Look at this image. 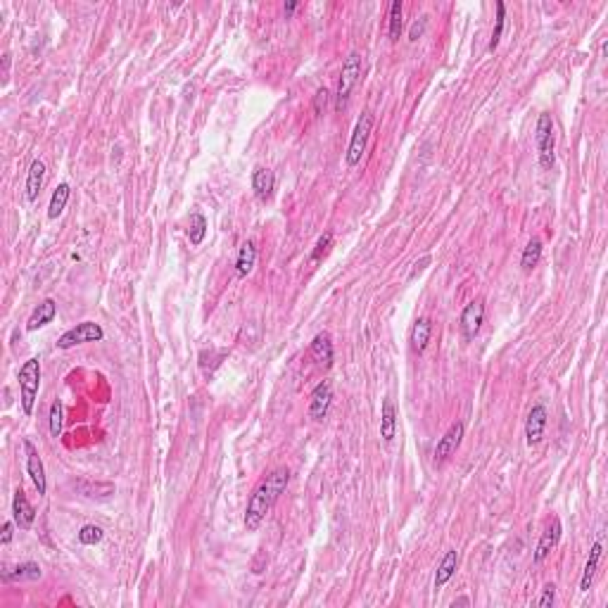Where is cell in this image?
Here are the masks:
<instances>
[{
	"instance_id": "cell-18",
	"label": "cell",
	"mask_w": 608,
	"mask_h": 608,
	"mask_svg": "<svg viewBox=\"0 0 608 608\" xmlns=\"http://www.w3.org/2000/svg\"><path fill=\"white\" fill-rule=\"evenodd\" d=\"M397 435V409L392 400H383V411H380V438L390 444Z\"/></svg>"
},
{
	"instance_id": "cell-33",
	"label": "cell",
	"mask_w": 608,
	"mask_h": 608,
	"mask_svg": "<svg viewBox=\"0 0 608 608\" xmlns=\"http://www.w3.org/2000/svg\"><path fill=\"white\" fill-rule=\"evenodd\" d=\"M426 29H428V17H426V14H423V17H418V19L411 24V29H409V41L416 43L423 34H426Z\"/></svg>"
},
{
	"instance_id": "cell-22",
	"label": "cell",
	"mask_w": 608,
	"mask_h": 608,
	"mask_svg": "<svg viewBox=\"0 0 608 608\" xmlns=\"http://www.w3.org/2000/svg\"><path fill=\"white\" fill-rule=\"evenodd\" d=\"M257 264V245L252 243V240H247V243L240 245V252H238V262H235V271H238V276L243 278L247 276V273L255 268Z\"/></svg>"
},
{
	"instance_id": "cell-20",
	"label": "cell",
	"mask_w": 608,
	"mask_h": 608,
	"mask_svg": "<svg viewBox=\"0 0 608 608\" xmlns=\"http://www.w3.org/2000/svg\"><path fill=\"white\" fill-rule=\"evenodd\" d=\"M601 551H604L601 542H594V547L589 549V558H587V563H585L582 580H580V589H582V591H589L591 582H594L596 568H599V561H601Z\"/></svg>"
},
{
	"instance_id": "cell-2",
	"label": "cell",
	"mask_w": 608,
	"mask_h": 608,
	"mask_svg": "<svg viewBox=\"0 0 608 608\" xmlns=\"http://www.w3.org/2000/svg\"><path fill=\"white\" fill-rule=\"evenodd\" d=\"M362 69H364V57L359 52H349L342 62L340 81H337L335 90V110L342 112L347 107V100L352 95V90L357 88V84L362 81Z\"/></svg>"
},
{
	"instance_id": "cell-8",
	"label": "cell",
	"mask_w": 608,
	"mask_h": 608,
	"mask_svg": "<svg viewBox=\"0 0 608 608\" xmlns=\"http://www.w3.org/2000/svg\"><path fill=\"white\" fill-rule=\"evenodd\" d=\"M482 321H485V304H482V300H475V302L466 304V309L461 311V321H459L466 342H471L473 337L480 333Z\"/></svg>"
},
{
	"instance_id": "cell-28",
	"label": "cell",
	"mask_w": 608,
	"mask_h": 608,
	"mask_svg": "<svg viewBox=\"0 0 608 608\" xmlns=\"http://www.w3.org/2000/svg\"><path fill=\"white\" fill-rule=\"evenodd\" d=\"M387 19H390V41H400L402 26H404V17H402V0H395V3L390 5V14H387Z\"/></svg>"
},
{
	"instance_id": "cell-30",
	"label": "cell",
	"mask_w": 608,
	"mask_h": 608,
	"mask_svg": "<svg viewBox=\"0 0 608 608\" xmlns=\"http://www.w3.org/2000/svg\"><path fill=\"white\" fill-rule=\"evenodd\" d=\"M102 537H105V532H102V527L98 525H84L81 530H79V542L86 547L98 545V542H102Z\"/></svg>"
},
{
	"instance_id": "cell-23",
	"label": "cell",
	"mask_w": 608,
	"mask_h": 608,
	"mask_svg": "<svg viewBox=\"0 0 608 608\" xmlns=\"http://www.w3.org/2000/svg\"><path fill=\"white\" fill-rule=\"evenodd\" d=\"M43 570L39 563H19L14 570H5L3 573V582H14V580H41Z\"/></svg>"
},
{
	"instance_id": "cell-13",
	"label": "cell",
	"mask_w": 608,
	"mask_h": 608,
	"mask_svg": "<svg viewBox=\"0 0 608 608\" xmlns=\"http://www.w3.org/2000/svg\"><path fill=\"white\" fill-rule=\"evenodd\" d=\"M12 516H14V523H17L21 530H29L36 520V509L31 507V502L26 499L24 489H17L12 497Z\"/></svg>"
},
{
	"instance_id": "cell-11",
	"label": "cell",
	"mask_w": 608,
	"mask_h": 608,
	"mask_svg": "<svg viewBox=\"0 0 608 608\" xmlns=\"http://www.w3.org/2000/svg\"><path fill=\"white\" fill-rule=\"evenodd\" d=\"M331 402H333L331 380H321L309 397V416L314 418V421H324L328 416V409H331Z\"/></svg>"
},
{
	"instance_id": "cell-7",
	"label": "cell",
	"mask_w": 608,
	"mask_h": 608,
	"mask_svg": "<svg viewBox=\"0 0 608 608\" xmlns=\"http://www.w3.org/2000/svg\"><path fill=\"white\" fill-rule=\"evenodd\" d=\"M464 433H466L464 423H461V421L451 423L449 430H447L442 438L438 440V444H435L433 456H435V461H438V464H444L449 456L456 454V449L461 447V440H464Z\"/></svg>"
},
{
	"instance_id": "cell-31",
	"label": "cell",
	"mask_w": 608,
	"mask_h": 608,
	"mask_svg": "<svg viewBox=\"0 0 608 608\" xmlns=\"http://www.w3.org/2000/svg\"><path fill=\"white\" fill-rule=\"evenodd\" d=\"M331 245H333V233L328 231V233H324L319 240H316V247H314V252H311V262H319L321 257L328 252V247H331Z\"/></svg>"
},
{
	"instance_id": "cell-9",
	"label": "cell",
	"mask_w": 608,
	"mask_h": 608,
	"mask_svg": "<svg viewBox=\"0 0 608 608\" xmlns=\"http://www.w3.org/2000/svg\"><path fill=\"white\" fill-rule=\"evenodd\" d=\"M24 449H26V473H29L31 482L36 485V489H39V494L43 497V494L48 492V480H46V466H43V459L39 454V449L34 447V442H29V440H24Z\"/></svg>"
},
{
	"instance_id": "cell-1",
	"label": "cell",
	"mask_w": 608,
	"mask_h": 608,
	"mask_svg": "<svg viewBox=\"0 0 608 608\" xmlns=\"http://www.w3.org/2000/svg\"><path fill=\"white\" fill-rule=\"evenodd\" d=\"M290 482V471L288 468H276L271 471L266 478L257 485V489L252 492L250 502H247V511H245V527L247 530H257L264 518L271 513V509L276 507L278 497L285 492Z\"/></svg>"
},
{
	"instance_id": "cell-14",
	"label": "cell",
	"mask_w": 608,
	"mask_h": 608,
	"mask_svg": "<svg viewBox=\"0 0 608 608\" xmlns=\"http://www.w3.org/2000/svg\"><path fill=\"white\" fill-rule=\"evenodd\" d=\"M273 186H276L273 171L266 169V166H255V171H252V190H255L257 200L266 202L273 193Z\"/></svg>"
},
{
	"instance_id": "cell-38",
	"label": "cell",
	"mask_w": 608,
	"mask_h": 608,
	"mask_svg": "<svg viewBox=\"0 0 608 608\" xmlns=\"http://www.w3.org/2000/svg\"><path fill=\"white\" fill-rule=\"evenodd\" d=\"M451 606H454V608H456V606H468V599H466V596H461V599H456Z\"/></svg>"
},
{
	"instance_id": "cell-3",
	"label": "cell",
	"mask_w": 608,
	"mask_h": 608,
	"mask_svg": "<svg viewBox=\"0 0 608 608\" xmlns=\"http://www.w3.org/2000/svg\"><path fill=\"white\" fill-rule=\"evenodd\" d=\"M19 392H21V409H24L26 416L34 413L36 406V397H39V387H41V362L39 359H29L24 362V366L19 369Z\"/></svg>"
},
{
	"instance_id": "cell-35",
	"label": "cell",
	"mask_w": 608,
	"mask_h": 608,
	"mask_svg": "<svg viewBox=\"0 0 608 608\" xmlns=\"http://www.w3.org/2000/svg\"><path fill=\"white\" fill-rule=\"evenodd\" d=\"M430 262H433V257H430V255H423L418 262H413V268H411V271H409V281H413V278H416L418 273H421Z\"/></svg>"
},
{
	"instance_id": "cell-36",
	"label": "cell",
	"mask_w": 608,
	"mask_h": 608,
	"mask_svg": "<svg viewBox=\"0 0 608 608\" xmlns=\"http://www.w3.org/2000/svg\"><path fill=\"white\" fill-rule=\"evenodd\" d=\"M14 523L12 520H8V523L3 525V535H0V545H10L12 542V535H14Z\"/></svg>"
},
{
	"instance_id": "cell-5",
	"label": "cell",
	"mask_w": 608,
	"mask_h": 608,
	"mask_svg": "<svg viewBox=\"0 0 608 608\" xmlns=\"http://www.w3.org/2000/svg\"><path fill=\"white\" fill-rule=\"evenodd\" d=\"M373 124H375V117L371 115L369 110L362 112V117H359L357 124H354L352 141H349V148H347V155H345V162H347L349 169H354V166L362 162V157L366 153V145H369V138H371V131H373Z\"/></svg>"
},
{
	"instance_id": "cell-27",
	"label": "cell",
	"mask_w": 608,
	"mask_h": 608,
	"mask_svg": "<svg viewBox=\"0 0 608 608\" xmlns=\"http://www.w3.org/2000/svg\"><path fill=\"white\" fill-rule=\"evenodd\" d=\"M204 235H207V219H204V214L195 212L190 217V228H188V238H190V245H202Z\"/></svg>"
},
{
	"instance_id": "cell-12",
	"label": "cell",
	"mask_w": 608,
	"mask_h": 608,
	"mask_svg": "<svg viewBox=\"0 0 608 608\" xmlns=\"http://www.w3.org/2000/svg\"><path fill=\"white\" fill-rule=\"evenodd\" d=\"M561 532H563L561 520H558V518H551V523L547 525V530L542 532L540 542H537V549H535V563H542V561H545V558L549 556V553H551L553 549H556L558 540H561Z\"/></svg>"
},
{
	"instance_id": "cell-34",
	"label": "cell",
	"mask_w": 608,
	"mask_h": 608,
	"mask_svg": "<svg viewBox=\"0 0 608 608\" xmlns=\"http://www.w3.org/2000/svg\"><path fill=\"white\" fill-rule=\"evenodd\" d=\"M553 601H556V587H553V585H547L537 604H540L542 608H551V606H553Z\"/></svg>"
},
{
	"instance_id": "cell-37",
	"label": "cell",
	"mask_w": 608,
	"mask_h": 608,
	"mask_svg": "<svg viewBox=\"0 0 608 608\" xmlns=\"http://www.w3.org/2000/svg\"><path fill=\"white\" fill-rule=\"evenodd\" d=\"M295 10H297V3H295V0H290V3H285V17H290V14H293Z\"/></svg>"
},
{
	"instance_id": "cell-29",
	"label": "cell",
	"mask_w": 608,
	"mask_h": 608,
	"mask_svg": "<svg viewBox=\"0 0 608 608\" xmlns=\"http://www.w3.org/2000/svg\"><path fill=\"white\" fill-rule=\"evenodd\" d=\"M48 421H50V435L52 438H60L62 435V423H64V406L60 400H55L50 404V416H48Z\"/></svg>"
},
{
	"instance_id": "cell-15",
	"label": "cell",
	"mask_w": 608,
	"mask_h": 608,
	"mask_svg": "<svg viewBox=\"0 0 608 608\" xmlns=\"http://www.w3.org/2000/svg\"><path fill=\"white\" fill-rule=\"evenodd\" d=\"M57 316V304L55 300H43V302L36 306L34 314H31L29 324H26V331L34 333V331H41V328H46L48 324H52V319Z\"/></svg>"
},
{
	"instance_id": "cell-25",
	"label": "cell",
	"mask_w": 608,
	"mask_h": 608,
	"mask_svg": "<svg viewBox=\"0 0 608 608\" xmlns=\"http://www.w3.org/2000/svg\"><path fill=\"white\" fill-rule=\"evenodd\" d=\"M494 8H497V17H494V29H492V39H489V43H487V52L497 50L499 41H502V36H504V26H507V3L499 0Z\"/></svg>"
},
{
	"instance_id": "cell-21",
	"label": "cell",
	"mask_w": 608,
	"mask_h": 608,
	"mask_svg": "<svg viewBox=\"0 0 608 608\" xmlns=\"http://www.w3.org/2000/svg\"><path fill=\"white\" fill-rule=\"evenodd\" d=\"M430 335H433V324H430V319H418L416 324H413L411 328V347L413 352L423 354L430 342Z\"/></svg>"
},
{
	"instance_id": "cell-26",
	"label": "cell",
	"mask_w": 608,
	"mask_h": 608,
	"mask_svg": "<svg viewBox=\"0 0 608 608\" xmlns=\"http://www.w3.org/2000/svg\"><path fill=\"white\" fill-rule=\"evenodd\" d=\"M542 259V240L540 238H532L530 243L525 245L523 250V257H520V266H523V271H532V268L540 264Z\"/></svg>"
},
{
	"instance_id": "cell-16",
	"label": "cell",
	"mask_w": 608,
	"mask_h": 608,
	"mask_svg": "<svg viewBox=\"0 0 608 608\" xmlns=\"http://www.w3.org/2000/svg\"><path fill=\"white\" fill-rule=\"evenodd\" d=\"M456 568H459V551L456 549H449L444 553V558L440 561L438 570H435V589H442L451 578H454Z\"/></svg>"
},
{
	"instance_id": "cell-24",
	"label": "cell",
	"mask_w": 608,
	"mask_h": 608,
	"mask_svg": "<svg viewBox=\"0 0 608 608\" xmlns=\"http://www.w3.org/2000/svg\"><path fill=\"white\" fill-rule=\"evenodd\" d=\"M69 195H72V188H69V183H60V186L55 188V193H52V197H50L48 219L60 217V214L64 212V207H67V202H69Z\"/></svg>"
},
{
	"instance_id": "cell-19",
	"label": "cell",
	"mask_w": 608,
	"mask_h": 608,
	"mask_svg": "<svg viewBox=\"0 0 608 608\" xmlns=\"http://www.w3.org/2000/svg\"><path fill=\"white\" fill-rule=\"evenodd\" d=\"M43 179H46V164L41 159H34L29 166V174H26V200L34 202L39 197L41 188H43Z\"/></svg>"
},
{
	"instance_id": "cell-32",
	"label": "cell",
	"mask_w": 608,
	"mask_h": 608,
	"mask_svg": "<svg viewBox=\"0 0 608 608\" xmlns=\"http://www.w3.org/2000/svg\"><path fill=\"white\" fill-rule=\"evenodd\" d=\"M328 102H331V90H326V88H319L316 90V95H314V115H324L326 112V107H328Z\"/></svg>"
},
{
	"instance_id": "cell-17",
	"label": "cell",
	"mask_w": 608,
	"mask_h": 608,
	"mask_svg": "<svg viewBox=\"0 0 608 608\" xmlns=\"http://www.w3.org/2000/svg\"><path fill=\"white\" fill-rule=\"evenodd\" d=\"M333 357H335V349H333L331 335H328V333H319V335L311 340V359L321 366H333Z\"/></svg>"
},
{
	"instance_id": "cell-4",
	"label": "cell",
	"mask_w": 608,
	"mask_h": 608,
	"mask_svg": "<svg viewBox=\"0 0 608 608\" xmlns=\"http://www.w3.org/2000/svg\"><path fill=\"white\" fill-rule=\"evenodd\" d=\"M535 143H537V155H540V166L542 169H551L553 159H556V133H553V119L549 112H542L537 119L535 128Z\"/></svg>"
},
{
	"instance_id": "cell-6",
	"label": "cell",
	"mask_w": 608,
	"mask_h": 608,
	"mask_svg": "<svg viewBox=\"0 0 608 608\" xmlns=\"http://www.w3.org/2000/svg\"><path fill=\"white\" fill-rule=\"evenodd\" d=\"M102 337H105V331H102L100 324H95V321H84V324H77L74 328H69L67 333H62V337L57 340V347L72 349L77 345H86V342H100Z\"/></svg>"
},
{
	"instance_id": "cell-10",
	"label": "cell",
	"mask_w": 608,
	"mask_h": 608,
	"mask_svg": "<svg viewBox=\"0 0 608 608\" xmlns=\"http://www.w3.org/2000/svg\"><path fill=\"white\" fill-rule=\"evenodd\" d=\"M547 430V406L545 404H535L527 413L525 421V442L527 447H537L545 438Z\"/></svg>"
}]
</instances>
